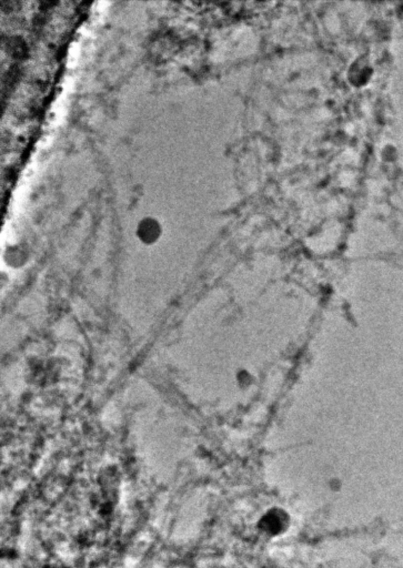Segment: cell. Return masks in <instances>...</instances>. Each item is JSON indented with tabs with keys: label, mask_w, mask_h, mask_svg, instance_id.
<instances>
[{
	"label": "cell",
	"mask_w": 403,
	"mask_h": 568,
	"mask_svg": "<svg viewBox=\"0 0 403 568\" xmlns=\"http://www.w3.org/2000/svg\"><path fill=\"white\" fill-rule=\"evenodd\" d=\"M10 48H11V51L14 52V55H18V56H23L24 54H26V46L25 43H23V40L19 38H16L15 40H12V42H10Z\"/></svg>",
	"instance_id": "6da1fadb"
}]
</instances>
